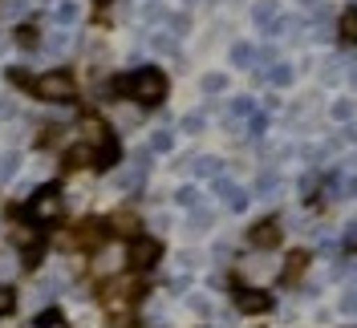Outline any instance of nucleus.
Masks as SVG:
<instances>
[{"label":"nucleus","instance_id":"22","mask_svg":"<svg viewBox=\"0 0 357 328\" xmlns=\"http://www.w3.org/2000/svg\"><path fill=\"white\" fill-rule=\"evenodd\" d=\"M231 61H236V65H248V61H252V49H248V45H236V49H231Z\"/></svg>","mask_w":357,"mask_h":328},{"label":"nucleus","instance_id":"31","mask_svg":"<svg viewBox=\"0 0 357 328\" xmlns=\"http://www.w3.org/2000/svg\"><path fill=\"white\" fill-rule=\"evenodd\" d=\"M98 4H110V0H98Z\"/></svg>","mask_w":357,"mask_h":328},{"label":"nucleus","instance_id":"5","mask_svg":"<svg viewBox=\"0 0 357 328\" xmlns=\"http://www.w3.org/2000/svg\"><path fill=\"white\" fill-rule=\"evenodd\" d=\"M114 162H118V142H114V134L98 130V146H93V166H98V171H110Z\"/></svg>","mask_w":357,"mask_h":328},{"label":"nucleus","instance_id":"7","mask_svg":"<svg viewBox=\"0 0 357 328\" xmlns=\"http://www.w3.org/2000/svg\"><path fill=\"white\" fill-rule=\"evenodd\" d=\"M252 243H256V247H276V243H280V223H276V219L256 223V227H252Z\"/></svg>","mask_w":357,"mask_h":328},{"label":"nucleus","instance_id":"6","mask_svg":"<svg viewBox=\"0 0 357 328\" xmlns=\"http://www.w3.org/2000/svg\"><path fill=\"white\" fill-rule=\"evenodd\" d=\"M236 308H240V312H268V308H272V296L260 292V288H240V292H236Z\"/></svg>","mask_w":357,"mask_h":328},{"label":"nucleus","instance_id":"16","mask_svg":"<svg viewBox=\"0 0 357 328\" xmlns=\"http://www.w3.org/2000/svg\"><path fill=\"white\" fill-rule=\"evenodd\" d=\"M53 17H57V21H61V24L77 21V4H73V0H61V4L53 8Z\"/></svg>","mask_w":357,"mask_h":328},{"label":"nucleus","instance_id":"28","mask_svg":"<svg viewBox=\"0 0 357 328\" xmlns=\"http://www.w3.org/2000/svg\"><path fill=\"white\" fill-rule=\"evenodd\" d=\"M333 114H337V118H349V114H354V106H349V102H337Z\"/></svg>","mask_w":357,"mask_h":328},{"label":"nucleus","instance_id":"2","mask_svg":"<svg viewBox=\"0 0 357 328\" xmlns=\"http://www.w3.org/2000/svg\"><path fill=\"white\" fill-rule=\"evenodd\" d=\"M24 211H29V219H33L37 227H53L57 219L66 215V195H61V187H53V182L41 187L37 195L29 198V207H24Z\"/></svg>","mask_w":357,"mask_h":328},{"label":"nucleus","instance_id":"14","mask_svg":"<svg viewBox=\"0 0 357 328\" xmlns=\"http://www.w3.org/2000/svg\"><path fill=\"white\" fill-rule=\"evenodd\" d=\"M17 171H21V158H17V154H4V158H0V182H8Z\"/></svg>","mask_w":357,"mask_h":328},{"label":"nucleus","instance_id":"4","mask_svg":"<svg viewBox=\"0 0 357 328\" xmlns=\"http://www.w3.org/2000/svg\"><path fill=\"white\" fill-rule=\"evenodd\" d=\"M126 260H130L134 272H151V267L162 260V243L151 240V235H138V240H130V247H126Z\"/></svg>","mask_w":357,"mask_h":328},{"label":"nucleus","instance_id":"20","mask_svg":"<svg viewBox=\"0 0 357 328\" xmlns=\"http://www.w3.org/2000/svg\"><path fill=\"white\" fill-rule=\"evenodd\" d=\"M276 187H280V178H276V175H264L260 182H256V195H272Z\"/></svg>","mask_w":357,"mask_h":328},{"label":"nucleus","instance_id":"13","mask_svg":"<svg viewBox=\"0 0 357 328\" xmlns=\"http://www.w3.org/2000/svg\"><path fill=\"white\" fill-rule=\"evenodd\" d=\"M66 162H69V166H86V162L93 166V146H69Z\"/></svg>","mask_w":357,"mask_h":328},{"label":"nucleus","instance_id":"8","mask_svg":"<svg viewBox=\"0 0 357 328\" xmlns=\"http://www.w3.org/2000/svg\"><path fill=\"white\" fill-rule=\"evenodd\" d=\"M106 227H110L106 219H89V223H82L77 240H82V243H102V240H106Z\"/></svg>","mask_w":357,"mask_h":328},{"label":"nucleus","instance_id":"11","mask_svg":"<svg viewBox=\"0 0 357 328\" xmlns=\"http://www.w3.org/2000/svg\"><path fill=\"white\" fill-rule=\"evenodd\" d=\"M220 191H223V198H227V207H231V211H244V207H248V195L240 191V187H231V182H220Z\"/></svg>","mask_w":357,"mask_h":328},{"label":"nucleus","instance_id":"19","mask_svg":"<svg viewBox=\"0 0 357 328\" xmlns=\"http://www.w3.org/2000/svg\"><path fill=\"white\" fill-rule=\"evenodd\" d=\"M272 17H276V4H272V0L256 4V24H272Z\"/></svg>","mask_w":357,"mask_h":328},{"label":"nucleus","instance_id":"1","mask_svg":"<svg viewBox=\"0 0 357 328\" xmlns=\"http://www.w3.org/2000/svg\"><path fill=\"white\" fill-rule=\"evenodd\" d=\"M114 93H130L134 102H142V106H158L167 97V77H162V69L142 65L130 77H118L114 81Z\"/></svg>","mask_w":357,"mask_h":328},{"label":"nucleus","instance_id":"3","mask_svg":"<svg viewBox=\"0 0 357 328\" xmlns=\"http://www.w3.org/2000/svg\"><path fill=\"white\" fill-rule=\"evenodd\" d=\"M33 93H37L41 102H69V97H73V77H69L66 69L41 73V77L33 81Z\"/></svg>","mask_w":357,"mask_h":328},{"label":"nucleus","instance_id":"23","mask_svg":"<svg viewBox=\"0 0 357 328\" xmlns=\"http://www.w3.org/2000/svg\"><path fill=\"white\" fill-rule=\"evenodd\" d=\"M207 227H211V215H207V211L191 215V231H207Z\"/></svg>","mask_w":357,"mask_h":328},{"label":"nucleus","instance_id":"21","mask_svg":"<svg viewBox=\"0 0 357 328\" xmlns=\"http://www.w3.org/2000/svg\"><path fill=\"white\" fill-rule=\"evenodd\" d=\"M178 203H183V207H199V191H195V187H183V191H178Z\"/></svg>","mask_w":357,"mask_h":328},{"label":"nucleus","instance_id":"10","mask_svg":"<svg viewBox=\"0 0 357 328\" xmlns=\"http://www.w3.org/2000/svg\"><path fill=\"white\" fill-rule=\"evenodd\" d=\"M305 267H309V251H292L289 263H284V272H280V280H296Z\"/></svg>","mask_w":357,"mask_h":328},{"label":"nucleus","instance_id":"27","mask_svg":"<svg viewBox=\"0 0 357 328\" xmlns=\"http://www.w3.org/2000/svg\"><path fill=\"white\" fill-rule=\"evenodd\" d=\"M151 146H155V150H171V134H155Z\"/></svg>","mask_w":357,"mask_h":328},{"label":"nucleus","instance_id":"30","mask_svg":"<svg viewBox=\"0 0 357 328\" xmlns=\"http://www.w3.org/2000/svg\"><path fill=\"white\" fill-rule=\"evenodd\" d=\"M0 118H13V102H4V97H0Z\"/></svg>","mask_w":357,"mask_h":328},{"label":"nucleus","instance_id":"17","mask_svg":"<svg viewBox=\"0 0 357 328\" xmlns=\"http://www.w3.org/2000/svg\"><path fill=\"white\" fill-rule=\"evenodd\" d=\"M191 171L195 175H220V162L215 158H191Z\"/></svg>","mask_w":357,"mask_h":328},{"label":"nucleus","instance_id":"18","mask_svg":"<svg viewBox=\"0 0 357 328\" xmlns=\"http://www.w3.org/2000/svg\"><path fill=\"white\" fill-rule=\"evenodd\" d=\"M8 312H17V292L4 284L0 288V316H8Z\"/></svg>","mask_w":357,"mask_h":328},{"label":"nucleus","instance_id":"9","mask_svg":"<svg viewBox=\"0 0 357 328\" xmlns=\"http://www.w3.org/2000/svg\"><path fill=\"white\" fill-rule=\"evenodd\" d=\"M337 33H341V41L345 45H357V8H345V13H341Z\"/></svg>","mask_w":357,"mask_h":328},{"label":"nucleus","instance_id":"15","mask_svg":"<svg viewBox=\"0 0 357 328\" xmlns=\"http://www.w3.org/2000/svg\"><path fill=\"white\" fill-rule=\"evenodd\" d=\"M33 328H69V325H66V316H61V312H41Z\"/></svg>","mask_w":357,"mask_h":328},{"label":"nucleus","instance_id":"29","mask_svg":"<svg viewBox=\"0 0 357 328\" xmlns=\"http://www.w3.org/2000/svg\"><path fill=\"white\" fill-rule=\"evenodd\" d=\"M264 126H268V122H264V114H256V118H252V126H248V130H252V134H260V130H264Z\"/></svg>","mask_w":357,"mask_h":328},{"label":"nucleus","instance_id":"24","mask_svg":"<svg viewBox=\"0 0 357 328\" xmlns=\"http://www.w3.org/2000/svg\"><path fill=\"white\" fill-rule=\"evenodd\" d=\"M272 81H276V86H289V81H292V69H289V65L272 69Z\"/></svg>","mask_w":357,"mask_h":328},{"label":"nucleus","instance_id":"25","mask_svg":"<svg viewBox=\"0 0 357 328\" xmlns=\"http://www.w3.org/2000/svg\"><path fill=\"white\" fill-rule=\"evenodd\" d=\"M223 86H227V81H223L220 73H215V77H203V89H207V93H220Z\"/></svg>","mask_w":357,"mask_h":328},{"label":"nucleus","instance_id":"12","mask_svg":"<svg viewBox=\"0 0 357 328\" xmlns=\"http://www.w3.org/2000/svg\"><path fill=\"white\" fill-rule=\"evenodd\" d=\"M17 45H21V49H37V45H41V29H37V24H21V29H17Z\"/></svg>","mask_w":357,"mask_h":328},{"label":"nucleus","instance_id":"26","mask_svg":"<svg viewBox=\"0 0 357 328\" xmlns=\"http://www.w3.org/2000/svg\"><path fill=\"white\" fill-rule=\"evenodd\" d=\"M69 45V33H57V37H53V41H49V53H61V49H66Z\"/></svg>","mask_w":357,"mask_h":328}]
</instances>
